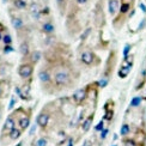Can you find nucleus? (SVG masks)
<instances>
[{
	"label": "nucleus",
	"mask_w": 146,
	"mask_h": 146,
	"mask_svg": "<svg viewBox=\"0 0 146 146\" xmlns=\"http://www.w3.org/2000/svg\"><path fill=\"white\" fill-rule=\"evenodd\" d=\"M113 117V113H107V115L104 116V119H107V120H110Z\"/></svg>",
	"instance_id": "obj_31"
},
{
	"label": "nucleus",
	"mask_w": 146,
	"mask_h": 146,
	"mask_svg": "<svg viewBox=\"0 0 146 146\" xmlns=\"http://www.w3.org/2000/svg\"><path fill=\"white\" fill-rule=\"evenodd\" d=\"M1 114H3V111H1V109H0V120H1Z\"/></svg>",
	"instance_id": "obj_38"
},
{
	"label": "nucleus",
	"mask_w": 146,
	"mask_h": 146,
	"mask_svg": "<svg viewBox=\"0 0 146 146\" xmlns=\"http://www.w3.org/2000/svg\"><path fill=\"white\" fill-rule=\"evenodd\" d=\"M0 94H1V88H0Z\"/></svg>",
	"instance_id": "obj_39"
},
{
	"label": "nucleus",
	"mask_w": 146,
	"mask_h": 146,
	"mask_svg": "<svg viewBox=\"0 0 146 146\" xmlns=\"http://www.w3.org/2000/svg\"><path fill=\"white\" fill-rule=\"evenodd\" d=\"M0 38H1V35H0Z\"/></svg>",
	"instance_id": "obj_40"
},
{
	"label": "nucleus",
	"mask_w": 146,
	"mask_h": 146,
	"mask_svg": "<svg viewBox=\"0 0 146 146\" xmlns=\"http://www.w3.org/2000/svg\"><path fill=\"white\" fill-rule=\"evenodd\" d=\"M92 120H94V115H90V116L86 119L83 122V126H82V128L84 132H88L90 129V127H91V123H92Z\"/></svg>",
	"instance_id": "obj_9"
},
{
	"label": "nucleus",
	"mask_w": 146,
	"mask_h": 146,
	"mask_svg": "<svg viewBox=\"0 0 146 146\" xmlns=\"http://www.w3.org/2000/svg\"><path fill=\"white\" fill-rule=\"evenodd\" d=\"M12 50H13V49H12V47H10V44H5V49H4L5 53H10Z\"/></svg>",
	"instance_id": "obj_30"
},
{
	"label": "nucleus",
	"mask_w": 146,
	"mask_h": 146,
	"mask_svg": "<svg viewBox=\"0 0 146 146\" xmlns=\"http://www.w3.org/2000/svg\"><path fill=\"white\" fill-rule=\"evenodd\" d=\"M30 12L33 13V16L36 18V19H38L40 17V9H38V5L33 3L31 5H30Z\"/></svg>",
	"instance_id": "obj_10"
},
{
	"label": "nucleus",
	"mask_w": 146,
	"mask_h": 146,
	"mask_svg": "<svg viewBox=\"0 0 146 146\" xmlns=\"http://www.w3.org/2000/svg\"><path fill=\"white\" fill-rule=\"evenodd\" d=\"M103 127H104V122H103V121H100L98 125H97V126L95 127V129L100 132V131H103Z\"/></svg>",
	"instance_id": "obj_23"
},
{
	"label": "nucleus",
	"mask_w": 146,
	"mask_h": 146,
	"mask_svg": "<svg viewBox=\"0 0 146 146\" xmlns=\"http://www.w3.org/2000/svg\"><path fill=\"white\" fill-rule=\"evenodd\" d=\"M13 4H15V6L17 9H21V10L27 7V3L24 1V0H15Z\"/></svg>",
	"instance_id": "obj_17"
},
{
	"label": "nucleus",
	"mask_w": 146,
	"mask_h": 146,
	"mask_svg": "<svg viewBox=\"0 0 146 146\" xmlns=\"http://www.w3.org/2000/svg\"><path fill=\"white\" fill-rule=\"evenodd\" d=\"M35 131H36V126H33V127H31V131H30V135H33Z\"/></svg>",
	"instance_id": "obj_34"
},
{
	"label": "nucleus",
	"mask_w": 146,
	"mask_h": 146,
	"mask_svg": "<svg viewBox=\"0 0 146 146\" xmlns=\"http://www.w3.org/2000/svg\"><path fill=\"white\" fill-rule=\"evenodd\" d=\"M86 1H88V0H77V3H78L79 5H83V4H85Z\"/></svg>",
	"instance_id": "obj_33"
},
{
	"label": "nucleus",
	"mask_w": 146,
	"mask_h": 146,
	"mask_svg": "<svg viewBox=\"0 0 146 146\" xmlns=\"http://www.w3.org/2000/svg\"><path fill=\"white\" fill-rule=\"evenodd\" d=\"M145 22H146V21H145V19H144V21H143V22H141V24H140V25H139V29H141V28H143V27H144V24H145Z\"/></svg>",
	"instance_id": "obj_36"
},
{
	"label": "nucleus",
	"mask_w": 146,
	"mask_h": 146,
	"mask_svg": "<svg viewBox=\"0 0 146 146\" xmlns=\"http://www.w3.org/2000/svg\"><path fill=\"white\" fill-rule=\"evenodd\" d=\"M120 133H121V135H127L129 133V126L127 125V123H123L122 126H121Z\"/></svg>",
	"instance_id": "obj_18"
},
{
	"label": "nucleus",
	"mask_w": 146,
	"mask_h": 146,
	"mask_svg": "<svg viewBox=\"0 0 146 146\" xmlns=\"http://www.w3.org/2000/svg\"><path fill=\"white\" fill-rule=\"evenodd\" d=\"M108 133H109L108 129H103V131L101 132V139H102V140H103V139H106V137H107Z\"/></svg>",
	"instance_id": "obj_28"
},
{
	"label": "nucleus",
	"mask_w": 146,
	"mask_h": 146,
	"mask_svg": "<svg viewBox=\"0 0 146 146\" xmlns=\"http://www.w3.org/2000/svg\"><path fill=\"white\" fill-rule=\"evenodd\" d=\"M37 146H47V140L46 139H40L37 141Z\"/></svg>",
	"instance_id": "obj_27"
},
{
	"label": "nucleus",
	"mask_w": 146,
	"mask_h": 146,
	"mask_svg": "<svg viewBox=\"0 0 146 146\" xmlns=\"http://www.w3.org/2000/svg\"><path fill=\"white\" fill-rule=\"evenodd\" d=\"M113 146H116V145H113Z\"/></svg>",
	"instance_id": "obj_41"
},
{
	"label": "nucleus",
	"mask_w": 146,
	"mask_h": 146,
	"mask_svg": "<svg viewBox=\"0 0 146 146\" xmlns=\"http://www.w3.org/2000/svg\"><path fill=\"white\" fill-rule=\"evenodd\" d=\"M15 102H16V100H15V98H12V100H11V103H10V107H9L10 109H12V108H13V106H15Z\"/></svg>",
	"instance_id": "obj_32"
},
{
	"label": "nucleus",
	"mask_w": 146,
	"mask_h": 146,
	"mask_svg": "<svg viewBox=\"0 0 146 146\" xmlns=\"http://www.w3.org/2000/svg\"><path fill=\"white\" fill-rule=\"evenodd\" d=\"M18 73L22 78H29L30 76L33 74V66L25 64V65H21L19 66V70H18Z\"/></svg>",
	"instance_id": "obj_2"
},
{
	"label": "nucleus",
	"mask_w": 146,
	"mask_h": 146,
	"mask_svg": "<svg viewBox=\"0 0 146 146\" xmlns=\"http://www.w3.org/2000/svg\"><path fill=\"white\" fill-rule=\"evenodd\" d=\"M140 103H141V97H134L131 102V106L132 107H138Z\"/></svg>",
	"instance_id": "obj_20"
},
{
	"label": "nucleus",
	"mask_w": 146,
	"mask_h": 146,
	"mask_svg": "<svg viewBox=\"0 0 146 146\" xmlns=\"http://www.w3.org/2000/svg\"><path fill=\"white\" fill-rule=\"evenodd\" d=\"M29 125H30V120H29V117H23V119H21V121H19V126H21V128H22V129H27L28 127H29Z\"/></svg>",
	"instance_id": "obj_12"
},
{
	"label": "nucleus",
	"mask_w": 146,
	"mask_h": 146,
	"mask_svg": "<svg viewBox=\"0 0 146 146\" xmlns=\"http://www.w3.org/2000/svg\"><path fill=\"white\" fill-rule=\"evenodd\" d=\"M129 9H131V4H128V3H122V4H121L120 12H121L122 15H125V13H127V12L129 11Z\"/></svg>",
	"instance_id": "obj_15"
},
{
	"label": "nucleus",
	"mask_w": 146,
	"mask_h": 146,
	"mask_svg": "<svg viewBox=\"0 0 146 146\" xmlns=\"http://www.w3.org/2000/svg\"><path fill=\"white\" fill-rule=\"evenodd\" d=\"M129 50H131V46H129V44H126V46H125V49H123V55H125V58L128 56Z\"/></svg>",
	"instance_id": "obj_26"
},
{
	"label": "nucleus",
	"mask_w": 146,
	"mask_h": 146,
	"mask_svg": "<svg viewBox=\"0 0 146 146\" xmlns=\"http://www.w3.org/2000/svg\"><path fill=\"white\" fill-rule=\"evenodd\" d=\"M21 137V131L19 129H12L11 132H10V138L12 139V140H16V139H18Z\"/></svg>",
	"instance_id": "obj_14"
},
{
	"label": "nucleus",
	"mask_w": 146,
	"mask_h": 146,
	"mask_svg": "<svg viewBox=\"0 0 146 146\" xmlns=\"http://www.w3.org/2000/svg\"><path fill=\"white\" fill-rule=\"evenodd\" d=\"M82 61L85 64V65H91L94 61V55H92V53H90V52H84L82 54Z\"/></svg>",
	"instance_id": "obj_4"
},
{
	"label": "nucleus",
	"mask_w": 146,
	"mask_h": 146,
	"mask_svg": "<svg viewBox=\"0 0 146 146\" xmlns=\"http://www.w3.org/2000/svg\"><path fill=\"white\" fill-rule=\"evenodd\" d=\"M40 59H41V53H40V52H34V53H33V55H31L33 62H37Z\"/></svg>",
	"instance_id": "obj_21"
},
{
	"label": "nucleus",
	"mask_w": 146,
	"mask_h": 146,
	"mask_svg": "<svg viewBox=\"0 0 146 146\" xmlns=\"http://www.w3.org/2000/svg\"><path fill=\"white\" fill-rule=\"evenodd\" d=\"M43 31L46 33V34H52L53 31H54V25L53 24H50V23H44L43 24Z\"/></svg>",
	"instance_id": "obj_13"
},
{
	"label": "nucleus",
	"mask_w": 146,
	"mask_h": 146,
	"mask_svg": "<svg viewBox=\"0 0 146 146\" xmlns=\"http://www.w3.org/2000/svg\"><path fill=\"white\" fill-rule=\"evenodd\" d=\"M98 84H100V86H101V88H104V86H107V84H108V79H107V78H103V79H101Z\"/></svg>",
	"instance_id": "obj_25"
},
{
	"label": "nucleus",
	"mask_w": 146,
	"mask_h": 146,
	"mask_svg": "<svg viewBox=\"0 0 146 146\" xmlns=\"http://www.w3.org/2000/svg\"><path fill=\"white\" fill-rule=\"evenodd\" d=\"M140 7H141V10H143L144 13H146V7H145V5H144V4H140Z\"/></svg>",
	"instance_id": "obj_35"
},
{
	"label": "nucleus",
	"mask_w": 146,
	"mask_h": 146,
	"mask_svg": "<svg viewBox=\"0 0 146 146\" xmlns=\"http://www.w3.org/2000/svg\"><path fill=\"white\" fill-rule=\"evenodd\" d=\"M132 68V64H129L128 66H123V67H121V70L119 71V76L120 78H126L127 76H128V73Z\"/></svg>",
	"instance_id": "obj_8"
},
{
	"label": "nucleus",
	"mask_w": 146,
	"mask_h": 146,
	"mask_svg": "<svg viewBox=\"0 0 146 146\" xmlns=\"http://www.w3.org/2000/svg\"><path fill=\"white\" fill-rule=\"evenodd\" d=\"M48 121H49V116H48V114H40L37 116V123L38 126L41 127H46L48 125Z\"/></svg>",
	"instance_id": "obj_5"
},
{
	"label": "nucleus",
	"mask_w": 146,
	"mask_h": 146,
	"mask_svg": "<svg viewBox=\"0 0 146 146\" xmlns=\"http://www.w3.org/2000/svg\"><path fill=\"white\" fill-rule=\"evenodd\" d=\"M67 146H73V140H71V139H70V140H68V145Z\"/></svg>",
	"instance_id": "obj_37"
},
{
	"label": "nucleus",
	"mask_w": 146,
	"mask_h": 146,
	"mask_svg": "<svg viewBox=\"0 0 146 146\" xmlns=\"http://www.w3.org/2000/svg\"><path fill=\"white\" fill-rule=\"evenodd\" d=\"M125 146H137V143L133 140H123Z\"/></svg>",
	"instance_id": "obj_24"
},
{
	"label": "nucleus",
	"mask_w": 146,
	"mask_h": 146,
	"mask_svg": "<svg viewBox=\"0 0 146 146\" xmlns=\"http://www.w3.org/2000/svg\"><path fill=\"white\" fill-rule=\"evenodd\" d=\"M12 25H13V28H16V29H21L23 27V22H22V19H19V18H13V19H12Z\"/></svg>",
	"instance_id": "obj_16"
},
{
	"label": "nucleus",
	"mask_w": 146,
	"mask_h": 146,
	"mask_svg": "<svg viewBox=\"0 0 146 146\" xmlns=\"http://www.w3.org/2000/svg\"><path fill=\"white\" fill-rule=\"evenodd\" d=\"M15 126H16V121L12 119V117H9L7 120H6L5 125H4V131H6V132H11L12 129L15 128Z\"/></svg>",
	"instance_id": "obj_7"
},
{
	"label": "nucleus",
	"mask_w": 146,
	"mask_h": 146,
	"mask_svg": "<svg viewBox=\"0 0 146 146\" xmlns=\"http://www.w3.org/2000/svg\"><path fill=\"white\" fill-rule=\"evenodd\" d=\"M3 40H4V43L5 44H11V42H12V38H11L10 35H5Z\"/></svg>",
	"instance_id": "obj_22"
},
{
	"label": "nucleus",
	"mask_w": 146,
	"mask_h": 146,
	"mask_svg": "<svg viewBox=\"0 0 146 146\" xmlns=\"http://www.w3.org/2000/svg\"><path fill=\"white\" fill-rule=\"evenodd\" d=\"M88 146H90V145H88Z\"/></svg>",
	"instance_id": "obj_42"
},
{
	"label": "nucleus",
	"mask_w": 146,
	"mask_h": 146,
	"mask_svg": "<svg viewBox=\"0 0 146 146\" xmlns=\"http://www.w3.org/2000/svg\"><path fill=\"white\" fill-rule=\"evenodd\" d=\"M21 53H22V55H28L29 46H28V43H25V42H23V43L21 44Z\"/></svg>",
	"instance_id": "obj_19"
},
{
	"label": "nucleus",
	"mask_w": 146,
	"mask_h": 146,
	"mask_svg": "<svg viewBox=\"0 0 146 146\" xmlns=\"http://www.w3.org/2000/svg\"><path fill=\"white\" fill-rule=\"evenodd\" d=\"M85 97H86V92H85V90H78V91L74 92V95H73V100H74L79 104V103H82L85 100Z\"/></svg>",
	"instance_id": "obj_3"
},
{
	"label": "nucleus",
	"mask_w": 146,
	"mask_h": 146,
	"mask_svg": "<svg viewBox=\"0 0 146 146\" xmlns=\"http://www.w3.org/2000/svg\"><path fill=\"white\" fill-rule=\"evenodd\" d=\"M90 30H91V29H86V30H85V33L82 35V40H85V38L88 37V35L90 34Z\"/></svg>",
	"instance_id": "obj_29"
},
{
	"label": "nucleus",
	"mask_w": 146,
	"mask_h": 146,
	"mask_svg": "<svg viewBox=\"0 0 146 146\" xmlns=\"http://www.w3.org/2000/svg\"><path fill=\"white\" fill-rule=\"evenodd\" d=\"M108 7H109V12H110V15L114 16L119 11V1H117V0H110V1H109Z\"/></svg>",
	"instance_id": "obj_6"
},
{
	"label": "nucleus",
	"mask_w": 146,
	"mask_h": 146,
	"mask_svg": "<svg viewBox=\"0 0 146 146\" xmlns=\"http://www.w3.org/2000/svg\"><path fill=\"white\" fill-rule=\"evenodd\" d=\"M54 82L58 86H64L68 82V74L66 72H58L54 77Z\"/></svg>",
	"instance_id": "obj_1"
},
{
	"label": "nucleus",
	"mask_w": 146,
	"mask_h": 146,
	"mask_svg": "<svg viewBox=\"0 0 146 146\" xmlns=\"http://www.w3.org/2000/svg\"><path fill=\"white\" fill-rule=\"evenodd\" d=\"M38 78H40V80L42 83H48L50 80V76H49V73H48L47 71H40Z\"/></svg>",
	"instance_id": "obj_11"
}]
</instances>
